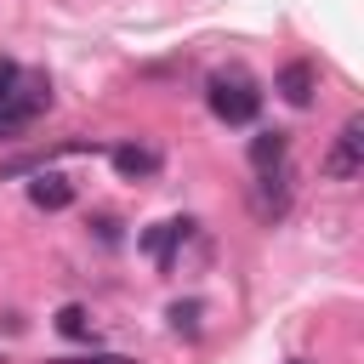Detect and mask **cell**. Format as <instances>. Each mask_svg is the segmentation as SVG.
Returning <instances> with one entry per match:
<instances>
[{"label": "cell", "instance_id": "6da1fadb", "mask_svg": "<svg viewBox=\"0 0 364 364\" xmlns=\"http://www.w3.org/2000/svg\"><path fill=\"white\" fill-rule=\"evenodd\" d=\"M51 108V80L46 74H28V68H17V80L0 91V136L6 131H23L28 119H40Z\"/></svg>", "mask_w": 364, "mask_h": 364}, {"label": "cell", "instance_id": "7a4b0ae2", "mask_svg": "<svg viewBox=\"0 0 364 364\" xmlns=\"http://www.w3.org/2000/svg\"><path fill=\"white\" fill-rule=\"evenodd\" d=\"M205 102H210V114H216L222 125H250L256 108H262V91H256L245 74H210Z\"/></svg>", "mask_w": 364, "mask_h": 364}, {"label": "cell", "instance_id": "3957f363", "mask_svg": "<svg viewBox=\"0 0 364 364\" xmlns=\"http://www.w3.org/2000/svg\"><path fill=\"white\" fill-rule=\"evenodd\" d=\"M364 171V119L353 114L341 131H336V148L324 154V176H336V182H353Z\"/></svg>", "mask_w": 364, "mask_h": 364}, {"label": "cell", "instance_id": "277c9868", "mask_svg": "<svg viewBox=\"0 0 364 364\" xmlns=\"http://www.w3.org/2000/svg\"><path fill=\"white\" fill-rule=\"evenodd\" d=\"M250 210H256L262 222H279V216L290 210V176H284V171H262V182H256V193H250Z\"/></svg>", "mask_w": 364, "mask_h": 364}, {"label": "cell", "instance_id": "5b68a950", "mask_svg": "<svg viewBox=\"0 0 364 364\" xmlns=\"http://www.w3.org/2000/svg\"><path fill=\"white\" fill-rule=\"evenodd\" d=\"M313 91H318V68H313V63H284V68H279V97H284L290 108H307Z\"/></svg>", "mask_w": 364, "mask_h": 364}, {"label": "cell", "instance_id": "8992f818", "mask_svg": "<svg viewBox=\"0 0 364 364\" xmlns=\"http://www.w3.org/2000/svg\"><path fill=\"white\" fill-rule=\"evenodd\" d=\"M188 233H193V222H188V216H176V222H159V228H148V233H142V250H148L159 267H171V250H176Z\"/></svg>", "mask_w": 364, "mask_h": 364}, {"label": "cell", "instance_id": "52a82bcc", "mask_svg": "<svg viewBox=\"0 0 364 364\" xmlns=\"http://www.w3.org/2000/svg\"><path fill=\"white\" fill-rule=\"evenodd\" d=\"M108 159H114L119 176H154L159 171V148H142V142H114Z\"/></svg>", "mask_w": 364, "mask_h": 364}, {"label": "cell", "instance_id": "ba28073f", "mask_svg": "<svg viewBox=\"0 0 364 364\" xmlns=\"http://www.w3.org/2000/svg\"><path fill=\"white\" fill-rule=\"evenodd\" d=\"M28 199H34L40 210H63V205H74V188H68V176H57V171H40V176L28 182Z\"/></svg>", "mask_w": 364, "mask_h": 364}, {"label": "cell", "instance_id": "9c48e42d", "mask_svg": "<svg viewBox=\"0 0 364 364\" xmlns=\"http://www.w3.org/2000/svg\"><path fill=\"white\" fill-rule=\"evenodd\" d=\"M284 148H290L284 131H262V136H250V165H256V171H273V165L284 159Z\"/></svg>", "mask_w": 364, "mask_h": 364}, {"label": "cell", "instance_id": "30bf717a", "mask_svg": "<svg viewBox=\"0 0 364 364\" xmlns=\"http://www.w3.org/2000/svg\"><path fill=\"white\" fill-rule=\"evenodd\" d=\"M57 330H63V336H74V341H85V336H91V318H85V307H80V301H68V307L57 313Z\"/></svg>", "mask_w": 364, "mask_h": 364}, {"label": "cell", "instance_id": "8fae6325", "mask_svg": "<svg viewBox=\"0 0 364 364\" xmlns=\"http://www.w3.org/2000/svg\"><path fill=\"white\" fill-rule=\"evenodd\" d=\"M199 313H205L199 301H176V307H171V324L188 330V336H199Z\"/></svg>", "mask_w": 364, "mask_h": 364}, {"label": "cell", "instance_id": "7c38bea8", "mask_svg": "<svg viewBox=\"0 0 364 364\" xmlns=\"http://www.w3.org/2000/svg\"><path fill=\"white\" fill-rule=\"evenodd\" d=\"M57 364H131V358H114V353H97V358H57Z\"/></svg>", "mask_w": 364, "mask_h": 364}, {"label": "cell", "instance_id": "4fadbf2b", "mask_svg": "<svg viewBox=\"0 0 364 364\" xmlns=\"http://www.w3.org/2000/svg\"><path fill=\"white\" fill-rule=\"evenodd\" d=\"M296 364H307V358H296Z\"/></svg>", "mask_w": 364, "mask_h": 364}]
</instances>
